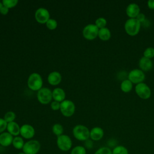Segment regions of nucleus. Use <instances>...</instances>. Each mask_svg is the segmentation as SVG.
Here are the masks:
<instances>
[{"label":"nucleus","mask_w":154,"mask_h":154,"mask_svg":"<svg viewBox=\"0 0 154 154\" xmlns=\"http://www.w3.org/2000/svg\"><path fill=\"white\" fill-rule=\"evenodd\" d=\"M141 26L140 22L137 19H128L124 25L126 33L130 36L137 35L140 32Z\"/></svg>","instance_id":"nucleus-1"},{"label":"nucleus","mask_w":154,"mask_h":154,"mask_svg":"<svg viewBox=\"0 0 154 154\" xmlns=\"http://www.w3.org/2000/svg\"><path fill=\"white\" fill-rule=\"evenodd\" d=\"M73 135L79 141H86L90 138V131L82 125H78L73 129Z\"/></svg>","instance_id":"nucleus-2"},{"label":"nucleus","mask_w":154,"mask_h":154,"mask_svg":"<svg viewBox=\"0 0 154 154\" xmlns=\"http://www.w3.org/2000/svg\"><path fill=\"white\" fill-rule=\"evenodd\" d=\"M43 80L42 76L37 73H32L28 79V86L33 91H38L42 88Z\"/></svg>","instance_id":"nucleus-3"},{"label":"nucleus","mask_w":154,"mask_h":154,"mask_svg":"<svg viewBox=\"0 0 154 154\" xmlns=\"http://www.w3.org/2000/svg\"><path fill=\"white\" fill-rule=\"evenodd\" d=\"M135 91L140 98L144 100L149 99L152 94L150 88L144 82L135 85Z\"/></svg>","instance_id":"nucleus-4"},{"label":"nucleus","mask_w":154,"mask_h":154,"mask_svg":"<svg viewBox=\"0 0 154 154\" xmlns=\"http://www.w3.org/2000/svg\"><path fill=\"white\" fill-rule=\"evenodd\" d=\"M41 147L40 143L35 140H31L24 144L22 148L23 152L25 154H37Z\"/></svg>","instance_id":"nucleus-5"},{"label":"nucleus","mask_w":154,"mask_h":154,"mask_svg":"<svg viewBox=\"0 0 154 154\" xmlns=\"http://www.w3.org/2000/svg\"><path fill=\"white\" fill-rule=\"evenodd\" d=\"M128 79L131 81L132 84H138L143 82L145 79V74L140 69H134L131 70L128 74Z\"/></svg>","instance_id":"nucleus-6"},{"label":"nucleus","mask_w":154,"mask_h":154,"mask_svg":"<svg viewBox=\"0 0 154 154\" xmlns=\"http://www.w3.org/2000/svg\"><path fill=\"white\" fill-rule=\"evenodd\" d=\"M99 29L94 24H88L82 30L83 37L88 40H93L98 37Z\"/></svg>","instance_id":"nucleus-7"},{"label":"nucleus","mask_w":154,"mask_h":154,"mask_svg":"<svg viewBox=\"0 0 154 154\" xmlns=\"http://www.w3.org/2000/svg\"><path fill=\"white\" fill-rule=\"evenodd\" d=\"M60 111L65 117L72 116L75 111L74 103L70 100H64L60 103Z\"/></svg>","instance_id":"nucleus-8"},{"label":"nucleus","mask_w":154,"mask_h":154,"mask_svg":"<svg viewBox=\"0 0 154 154\" xmlns=\"http://www.w3.org/2000/svg\"><path fill=\"white\" fill-rule=\"evenodd\" d=\"M37 99L42 104L49 103L52 99V91L48 88H42L37 92Z\"/></svg>","instance_id":"nucleus-9"},{"label":"nucleus","mask_w":154,"mask_h":154,"mask_svg":"<svg viewBox=\"0 0 154 154\" xmlns=\"http://www.w3.org/2000/svg\"><path fill=\"white\" fill-rule=\"evenodd\" d=\"M57 144L61 150L68 151L72 147V141L68 135L63 134L57 137Z\"/></svg>","instance_id":"nucleus-10"},{"label":"nucleus","mask_w":154,"mask_h":154,"mask_svg":"<svg viewBox=\"0 0 154 154\" xmlns=\"http://www.w3.org/2000/svg\"><path fill=\"white\" fill-rule=\"evenodd\" d=\"M49 13L45 8H38L35 13V19L40 23H46L50 19Z\"/></svg>","instance_id":"nucleus-11"},{"label":"nucleus","mask_w":154,"mask_h":154,"mask_svg":"<svg viewBox=\"0 0 154 154\" xmlns=\"http://www.w3.org/2000/svg\"><path fill=\"white\" fill-rule=\"evenodd\" d=\"M140 13V8L136 3L129 4L126 8V14L129 19H136Z\"/></svg>","instance_id":"nucleus-12"},{"label":"nucleus","mask_w":154,"mask_h":154,"mask_svg":"<svg viewBox=\"0 0 154 154\" xmlns=\"http://www.w3.org/2000/svg\"><path fill=\"white\" fill-rule=\"evenodd\" d=\"M20 134L24 138H32L35 135L34 128L30 125L25 124L20 127Z\"/></svg>","instance_id":"nucleus-13"},{"label":"nucleus","mask_w":154,"mask_h":154,"mask_svg":"<svg viewBox=\"0 0 154 154\" xmlns=\"http://www.w3.org/2000/svg\"><path fill=\"white\" fill-rule=\"evenodd\" d=\"M138 66L139 69L144 72L150 71L153 68V64L151 59L146 58L143 56L139 60Z\"/></svg>","instance_id":"nucleus-14"},{"label":"nucleus","mask_w":154,"mask_h":154,"mask_svg":"<svg viewBox=\"0 0 154 154\" xmlns=\"http://www.w3.org/2000/svg\"><path fill=\"white\" fill-rule=\"evenodd\" d=\"M104 135V132L100 127H94L90 131V138L93 141L101 140Z\"/></svg>","instance_id":"nucleus-15"},{"label":"nucleus","mask_w":154,"mask_h":154,"mask_svg":"<svg viewBox=\"0 0 154 154\" xmlns=\"http://www.w3.org/2000/svg\"><path fill=\"white\" fill-rule=\"evenodd\" d=\"M13 135L8 132H2L0 134V144L4 147H7L12 144Z\"/></svg>","instance_id":"nucleus-16"},{"label":"nucleus","mask_w":154,"mask_h":154,"mask_svg":"<svg viewBox=\"0 0 154 154\" xmlns=\"http://www.w3.org/2000/svg\"><path fill=\"white\" fill-rule=\"evenodd\" d=\"M48 81L52 85H57L61 81V75L58 72H52L49 74Z\"/></svg>","instance_id":"nucleus-17"},{"label":"nucleus","mask_w":154,"mask_h":154,"mask_svg":"<svg viewBox=\"0 0 154 154\" xmlns=\"http://www.w3.org/2000/svg\"><path fill=\"white\" fill-rule=\"evenodd\" d=\"M66 93L61 88H56L52 91V98L55 101L61 102L64 100Z\"/></svg>","instance_id":"nucleus-18"},{"label":"nucleus","mask_w":154,"mask_h":154,"mask_svg":"<svg viewBox=\"0 0 154 154\" xmlns=\"http://www.w3.org/2000/svg\"><path fill=\"white\" fill-rule=\"evenodd\" d=\"M7 129L8 132L12 135L13 136L17 137L20 134V128L19 127V125L15 122L8 123Z\"/></svg>","instance_id":"nucleus-19"},{"label":"nucleus","mask_w":154,"mask_h":154,"mask_svg":"<svg viewBox=\"0 0 154 154\" xmlns=\"http://www.w3.org/2000/svg\"><path fill=\"white\" fill-rule=\"evenodd\" d=\"M98 37L102 41H108L111 38V32L108 28L105 27L99 29Z\"/></svg>","instance_id":"nucleus-20"},{"label":"nucleus","mask_w":154,"mask_h":154,"mask_svg":"<svg viewBox=\"0 0 154 154\" xmlns=\"http://www.w3.org/2000/svg\"><path fill=\"white\" fill-rule=\"evenodd\" d=\"M132 88H133V84L128 78L125 80H123L121 82L120 89L123 92L125 93H129L132 90Z\"/></svg>","instance_id":"nucleus-21"},{"label":"nucleus","mask_w":154,"mask_h":154,"mask_svg":"<svg viewBox=\"0 0 154 154\" xmlns=\"http://www.w3.org/2000/svg\"><path fill=\"white\" fill-rule=\"evenodd\" d=\"M24 141L22 139V137H16L13 138V142H12V144L13 146V147L18 150L20 149H22L23 146H24Z\"/></svg>","instance_id":"nucleus-22"},{"label":"nucleus","mask_w":154,"mask_h":154,"mask_svg":"<svg viewBox=\"0 0 154 154\" xmlns=\"http://www.w3.org/2000/svg\"><path fill=\"white\" fill-rule=\"evenodd\" d=\"M112 154H129L128 150L123 146H116L112 150Z\"/></svg>","instance_id":"nucleus-23"},{"label":"nucleus","mask_w":154,"mask_h":154,"mask_svg":"<svg viewBox=\"0 0 154 154\" xmlns=\"http://www.w3.org/2000/svg\"><path fill=\"white\" fill-rule=\"evenodd\" d=\"M52 132L57 137L63 135V127L59 123H55L52 126Z\"/></svg>","instance_id":"nucleus-24"},{"label":"nucleus","mask_w":154,"mask_h":154,"mask_svg":"<svg viewBox=\"0 0 154 154\" xmlns=\"http://www.w3.org/2000/svg\"><path fill=\"white\" fill-rule=\"evenodd\" d=\"M107 23V21L106 20L105 18L100 17L97 18L96 21H95V23L94 25L99 28V29H101L103 28L106 27Z\"/></svg>","instance_id":"nucleus-25"},{"label":"nucleus","mask_w":154,"mask_h":154,"mask_svg":"<svg viewBox=\"0 0 154 154\" xmlns=\"http://www.w3.org/2000/svg\"><path fill=\"white\" fill-rule=\"evenodd\" d=\"M143 57L152 60V58L154 57V48L153 47L147 48L143 52Z\"/></svg>","instance_id":"nucleus-26"},{"label":"nucleus","mask_w":154,"mask_h":154,"mask_svg":"<svg viewBox=\"0 0 154 154\" xmlns=\"http://www.w3.org/2000/svg\"><path fill=\"white\" fill-rule=\"evenodd\" d=\"M70 154H86L85 148L81 146H75L71 150Z\"/></svg>","instance_id":"nucleus-27"},{"label":"nucleus","mask_w":154,"mask_h":154,"mask_svg":"<svg viewBox=\"0 0 154 154\" xmlns=\"http://www.w3.org/2000/svg\"><path fill=\"white\" fill-rule=\"evenodd\" d=\"M18 3L17 0H3L2 4L4 7L10 8L15 7Z\"/></svg>","instance_id":"nucleus-28"},{"label":"nucleus","mask_w":154,"mask_h":154,"mask_svg":"<svg viewBox=\"0 0 154 154\" xmlns=\"http://www.w3.org/2000/svg\"><path fill=\"white\" fill-rule=\"evenodd\" d=\"M16 118V114L13 111H8L7 113H5L4 116V119L7 122V123H10L14 122V119Z\"/></svg>","instance_id":"nucleus-29"},{"label":"nucleus","mask_w":154,"mask_h":154,"mask_svg":"<svg viewBox=\"0 0 154 154\" xmlns=\"http://www.w3.org/2000/svg\"><path fill=\"white\" fill-rule=\"evenodd\" d=\"M46 26L49 29L54 30L57 27V22L53 19H49L46 23Z\"/></svg>","instance_id":"nucleus-30"},{"label":"nucleus","mask_w":154,"mask_h":154,"mask_svg":"<svg viewBox=\"0 0 154 154\" xmlns=\"http://www.w3.org/2000/svg\"><path fill=\"white\" fill-rule=\"evenodd\" d=\"M94 154H112V150L108 147H102L97 149Z\"/></svg>","instance_id":"nucleus-31"},{"label":"nucleus","mask_w":154,"mask_h":154,"mask_svg":"<svg viewBox=\"0 0 154 154\" xmlns=\"http://www.w3.org/2000/svg\"><path fill=\"white\" fill-rule=\"evenodd\" d=\"M7 122L2 118H0V133L2 132L7 129Z\"/></svg>","instance_id":"nucleus-32"},{"label":"nucleus","mask_w":154,"mask_h":154,"mask_svg":"<svg viewBox=\"0 0 154 154\" xmlns=\"http://www.w3.org/2000/svg\"><path fill=\"white\" fill-rule=\"evenodd\" d=\"M136 19L140 22L141 25H142L144 23H145L146 21V19H147L146 18L145 15L143 13H141L138 14V16L137 17Z\"/></svg>","instance_id":"nucleus-33"},{"label":"nucleus","mask_w":154,"mask_h":154,"mask_svg":"<svg viewBox=\"0 0 154 154\" xmlns=\"http://www.w3.org/2000/svg\"><path fill=\"white\" fill-rule=\"evenodd\" d=\"M51 107L53 110H58L59 109H60V103L57 101H53L51 102Z\"/></svg>","instance_id":"nucleus-34"},{"label":"nucleus","mask_w":154,"mask_h":154,"mask_svg":"<svg viewBox=\"0 0 154 154\" xmlns=\"http://www.w3.org/2000/svg\"><path fill=\"white\" fill-rule=\"evenodd\" d=\"M148 8L150 10H154V0H149L147 2Z\"/></svg>","instance_id":"nucleus-35"},{"label":"nucleus","mask_w":154,"mask_h":154,"mask_svg":"<svg viewBox=\"0 0 154 154\" xmlns=\"http://www.w3.org/2000/svg\"><path fill=\"white\" fill-rule=\"evenodd\" d=\"M85 146H86V147H87L88 149H90L93 147V142L91 140H90L89 139H88L87 140L85 141Z\"/></svg>","instance_id":"nucleus-36"},{"label":"nucleus","mask_w":154,"mask_h":154,"mask_svg":"<svg viewBox=\"0 0 154 154\" xmlns=\"http://www.w3.org/2000/svg\"><path fill=\"white\" fill-rule=\"evenodd\" d=\"M0 13H1L2 14H3V15H6V14L8 13V8H7V7H4V6L3 5V7H2Z\"/></svg>","instance_id":"nucleus-37"},{"label":"nucleus","mask_w":154,"mask_h":154,"mask_svg":"<svg viewBox=\"0 0 154 154\" xmlns=\"http://www.w3.org/2000/svg\"><path fill=\"white\" fill-rule=\"evenodd\" d=\"M3 7V4H2V3H1V2H0V11H1V8H2V7Z\"/></svg>","instance_id":"nucleus-38"},{"label":"nucleus","mask_w":154,"mask_h":154,"mask_svg":"<svg viewBox=\"0 0 154 154\" xmlns=\"http://www.w3.org/2000/svg\"><path fill=\"white\" fill-rule=\"evenodd\" d=\"M18 154H25V153H24L23 152H22V153H19Z\"/></svg>","instance_id":"nucleus-39"}]
</instances>
